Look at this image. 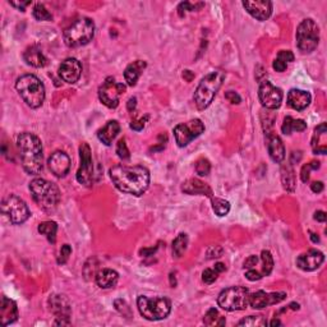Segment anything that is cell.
<instances>
[{"mask_svg": "<svg viewBox=\"0 0 327 327\" xmlns=\"http://www.w3.org/2000/svg\"><path fill=\"white\" fill-rule=\"evenodd\" d=\"M109 174L113 184L128 194H143L150 185V171L147 167L141 165H115L110 169Z\"/></svg>", "mask_w": 327, "mask_h": 327, "instance_id": "1", "label": "cell"}, {"mask_svg": "<svg viewBox=\"0 0 327 327\" xmlns=\"http://www.w3.org/2000/svg\"><path fill=\"white\" fill-rule=\"evenodd\" d=\"M17 147L19 151L22 166L30 175H37L42 170V145L33 133H20L17 137Z\"/></svg>", "mask_w": 327, "mask_h": 327, "instance_id": "2", "label": "cell"}, {"mask_svg": "<svg viewBox=\"0 0 327 327\" xmlns=\"http://www.w3.org/2000/svg\"><path fill=\"white\" fill-rule=\"evenodd\" d=\"M225 79V72L213 71L210 74L205 76L194 91V104L198 110L207 109L211 102L215 99L216 94L220 90Z\"/></svg>", "mask_w": 327, "mask_h": 327, "instance_id": "3", "label": "cell"}, {"mask_svg": "<svg viewBox=\"0 0 327 327\" xmlns=\"http://www.w3.org/2000/svg\"><path fill=\"white\" fill-rule=\"evenodd\" d=\"M15 90L23 101L32 109H37L45 100V86L33 74H25L15 82Z\"/></svg>", "mask_w": 327, "mask_h": 327, "instance_id": "4", "label": "cell"}, {"mask_svg": "<svg viewBox=\"0 0 327 327\" xmlns=\"http://www.w3.org/2000/svg\"><path fill=\"white\" fill-rule=\"evenodd\" d=\"M30 192L35 202L45 211H53L60 202L59 188L46 179H33L30 183Z\"/></svg>", "mask_w": 327, "mask_h": 327, "instance_id": "5", "label": "cell"}, {"mask_svg": "<svg viewBox=\"0 0 327 327\" xmlns=\"http://www.w3.org/2000/svg\"><path fill=\"white\" fill-rule=\"evenodd\" d=\"M95 36V23L90 18L83 17L72 23L63 33L64 42L69 48H79L92 41Z\"/></svg>", "mask_w": 327, "mask_h": 327, "instance_id": "6", "label": "cell"}, {"mask_svg": "<svg viewBox=\"0 0 327 327\" xmlns=\"http://www.w3.org/2000/svg\"><path fill=\"white\" fill-rule=\"evenodd\" d=\"M137 307L141 316L148 321H160L166 318L171 311V302L165 297H145L140 295Z\"/></svg>", "mask_w": 327, "mask_h": 327, "instance_id": "7", "label": "cell"}, {"mask_svg": "<svg viewBox=\"0 0 327 327\" xmlns=\"http://www.w3.org/2000/svg\"><path fill=\"white\" fill-rule=\"evenodd\" d=\"M249 290L244 287H230L224 289L217 297V304L228 312L244 311L249 306Z\"/></svg>", "mask_w": 327, "mask_h": 327, "instance_id": "8", "label": "cell"}, {"mask_svg": "<svg viewBox=\"0 0 327 327\" xmlns=\"http://www.w3.org/2000/svg\"><path fill=\"white\" fill-rule=\"evenodd\" d=\"M297 46L302 53H312L320 42V28L313 19L308 18L300 22L297 28Z\"/></svg>", "mask_w": 327, "mask_h": 327, "instance_id": "9", "label": "cell"}, {"mask_svg": "<svg viewBox=\"0 0 327 327\" xmlns=\"http://www.w3.org/2000/svg\"><path fill=\"white\" fill-rule=\"evenodd\" d=\"M3 213L9 219V221L14 225H20L30 217L28 206L18 195L9 194L3 200L2 203Z\"/></svg>", "mask_w": 327, "mask_h": 327, "instance_id": "10", "label": "cell"}, {"mask_svg": "<svg viewBox=\"0 0 327 327\" xmlns=\"http://www.w3.org/2000/svg\"><path fill=\"white\" fill-rule=\"evenodd\" d=\"M125 92V84L119 83L113 77H107L99 87V99L105 106L115 109L119 105L120 97Z\"/></svg>", "mask_w": 327, "mask_h": 327, "instance_id": "11", "label": "cell"}, {"mask_svg": "<svg viewBox=\"0 0 327 327\" xmlns=\"http://www.w3.org/2000/svg\"><path fill=\"white\" fill-rule=\"evenodd\" d=\"M205 132V125L200 119H193L187 123H180L174 128V137L179 147H185L194 138Z\"/></svg>", "mask_w": 327, "mask_h": 327, "instance_id": "12", "label": "cell"}, {"mask_svg": "<svg viewBox=\"0 0 327 327\" xmlns=\"http://www.w3.org/2000/svg\"><path fill=\"white\" fill-rule=\"evenodd\" d=\"M79 159L81 165L77 171V180L86 187H91L94 183V163L89 143H82L79 146Z\"/></svg>", "mask_w": 327, "mask_h": 327, "instance_id": "13", "label": "cell"}, {"mask_svg": "<svg viewBox=\"0 0 327 327\" xmlns=\"http://www.w3.org/2000/svg\"><path fill=\"white\" fill-rule=\"evenodd\" d=\"M258 97L261 104L264 105L266 109L275 110L281 105L284 95H282V91L279 87L274 86L271 82L264 81L259 84Z\"/></svg>", "mask_w": 327, "mask_h": 327, "instance_id": "14", "label": "cell"}, {"mask_svg": "<svg viewBox=\"0 0 327 327\" xmlns=\"http://www.w3.org/2000/svg\"><path fill=\"white\" fill-rule=\"evenodd\" d=\"M49 307L51 313L56 317L55 325H69V317H71L72 308L68 298L66 295L53 294L49 298Z\"/></svg>", "mask_w": 327, "mask_h": 327, "instance_id": "15", "label": "cell"}, {"mask_svg": "<svg viewBox=\"0 0 327 327\" xmlns=\"http://www.w3.org/2000/svg\"><path fill=\"white\" fill-rule=\"evenodd\" d=\"M285 298H287V294L282 292L266 293L264 290H258V292L253 293V294H249V306L253 310H262L265 307L282 302Z\"/></svg>", "mask_w": 327, "mask_h": 327, "instance_id": "16", "label": "cell"}, {"mask_svg": "<svg viewBox=\"0 0 327 327\" xmlns=\"http://www.w3.org/2000/svg\"><path fill=\"white\" fill-rule=\"evenodd\" d=\"M82 74V66L77 59L68 58L64 61H61L59 67V76L64 82L69 84H73L78 82Z\"/></svg>", "mask_w": 327, "mask_h": 327, "instance_id": "17", "label": "cell"}, {"mask_svg": "<svg viewBox=\"0 0 327 327\" xmlns=\"http://www.w3.org/2000/svg\"><path fill=\"white\" fill-rule=\"evenodd\" d=\"M48 165L50 171L53 172L55 177L58 178H64L71 170V159L63 151H55L54 154H51V156L49 158Z\"/></svg>", "mask_w": 327, "mask_h": 327, "instance_id": "18", "label": "cell"}, {"mask_svg": "<svg viewBox=\"0 0 327 327\" xmlns=\"http://www.w3.org/2000/svg\"><path fill=\"white\" fill-rule=\"evenodd\" d=\"M325 261V256L321 251L311 249L306 253L300 254L297 258V266L303 271H315Z\"/></svg>", "mask_w": 327, "mask_h": 327, "instance_id": "19", "label": "cell"}, {"mask_svg": "<svg viewBox=\"0 0 327 327\" xmlns=\"http://www.w3.org/2000/svg\"><path fill=\"white\" fill-rule=\"evenodd\" d=\"M244 9L253 18L258 20H266L272 13V3L269 0H256V2H243Z\"/></svg>", "mask_w": 327, "mask_h": 327, "instance_id": "20", "label": "cell"}, {"mask_svg": "<svg viewBox=\"0 0 327 327\" xmlns=\"http://www.w3.org/2000/svg\"><path fill=\"white\" fill-rule=\"evenodd\" d=\"M311 100H312V96H311L310 92L303 91V90L293 89L288 94L287 102L292 109L297 110V112H302V110L307 109L310 106Z\"/></svg>", "mask_w": 327, "mask_h": 327, "instance_id": "21", "label": "cell"}, {"mask_svg": "<svg viewBox=\"0 0 327 327\" xmlns=\"http://www.w3.org/2000/svg\"><path fill=\"white\" fill-rule=\"evenodd\" d=\"M18 318V307L14 300L7 297L2 298L0 304V323L3 326H8L17 321Z\"/></svg>", "mask_w": 327, "mask_h": 327, "instance_id": "22", "label": "cell"}, {"mask_svg": "<svg viewBox=\"0 0 327 327\" xmlns=\"http://www.w3.org/2000/svg\"><path fill=\"white\" fill-rule=\"evenodd\" d=\"M267 148H269V155L274 163H282L285 159V146L282 143L281 138L276 135H267Z\"/></svg>", "mask_w": 327, "mask_h": 327, "instance_id": "23", "label": "cell"}, {"mask_svg": "<svg viewBox=\"0 0 327 327\" xmlns=\"http://www.w3.org/2000/svg\"><path fill=\"white\" fill-rule=\"evenodd\" d=\"M182 190L187 194H201V195H207L208 198L213 197L212 189L210 188V185L203 183L200 179H188L187 182L183 183Z\"/></svg>", "mask_w": 327, "mask_h": 327, "instance_id": "24", "label": "cell"}, {"mask_svg": "<svg viewBox=\"0 0 327 327\" xmlns=\"http://www.w3.org/2000/svg\"><path fill=\"white\" fill-rule=\"evenodd\" d=\"M312 151L315 154H320V155H325L327 152V127L326 123H321L317 128L315 129L312 137Z\"/></svg>", "mask_w": 327, "mask_h": 327, "instance_id": "25", "label": "cell"}, {"mask_svg": "<svg viewBox=\"0 0 327 327\" xmlns=\"http://www.w3.org/2000/svg\"><path fill=\"white\" fill-rule=\"evenodd\" d=\"M120 132V125L117 120H109L101 129L97 132V137L105 146H110Z\"/></svg>", "mask_w": 327, "mask_h": 327, "instance_id": "26", "label": "cell"}, {"mask_svg": "<svg viewBox=\"0 0 327 327\" xmlns=\"http://www.w3.org/2000/svg\"><path fill=\"white\" fill-rule=\"evenodd\" d=\"M23 59H25V61L28 66H32L35 67V68H42V67H45L46 64H48L46 56L43 55L41 49L36 45L30 46V48L25 51Z\"/></svg>", "mask_w": 327, "mask_h": 327, "instance_id": "27", "label": "cell"}, {"mask_svg": "<svg viewBox=\"0 0 327 327\" xmlns=\"http://www.w3.org/2000/svg\"><path fill=\"white\" fill-rule=\"evenodd\" d=\"M146 67H147V64H146L145 60H136L125 68L124 79L128 86L133 87L137 84L138 78H140L142 72L146 69Z\"/></svg>", "mask_w": 327, "mask_h": 327, "instance_id": "28", "label": "cell"}, {"mask_svg": "<svg viewBox=\"0 0 327 327\" xmlns=\"http://www.w3.org/2000/svg\"><path fill=\"white\" fill-rule=\"evenodd\" d=\"M119 280V275L112 269H102L96 274V284L101 289H110L117 285Z\"/></svg>", "mask_w": 327, "mask_h": 327, "instance_id": "29", "label": "cell"}, {"mask_svg": "<svg viewBox=\"0 0 327 327\" xmlns=\"http://www.w3.org/2000/svg\"><path fill=\"white\" fill-rule=\"evenodd\" d=\"M307 128V123L302 119H294L292 117H285L284 123L281 125V130L284 135H292L293 132H303Z\"/></svg>", "mask_w": 327, "mask_h": 327, "instance_id": "30", "label": "cell"}, {"mask_svg": "<svg viewBox=\"0 0 327 327\" xmlns=\"http://www.w3.org/2000/svg\"><path fill=\"white\" fill-rule=\"evenodd\" d=\"M281 180L282 185H284V188L288 192H294L297 182H295V172L290 164L284 165L281 167Z\"/></svg>", "mask_w": 327, "mask_h": 327, "instance_id": "31", "label": "cell"}, {"mask_svg": "<svg viewBox=\"0 0 327 327\" xmlns=\"http://www.w3.org/2000/svg\"><path fill=\"white\" fill-rule=\"evenodd\" d=\"M38 233L42 234L46 236L50 243H55L56 241V231H58V225H56L55 221H43L38 225L37 228Z\"/></svg>", "mask_w": 327, "mask_h": 327, "instance_id": "32", "label": "cell"}, {"mask_svg": "<svg viewBox=\"0 0 327 327\" xmlns=\"http://www.w3.org/2000/svg\"><path fill=\"white\" fill-rule=\"evenodd\" d=\"M187 246H188V236L187 234H179L177 238L172 242V253L177 258L182 257L184 254V252L187 251Z\"/></svg>", "mask_w": 327, "mask_h": 327, "instance_id": "33", "label": "cell"}, {"mask_svg": "<svg viewBox=\"0 0 327 327\" xmlns=\"http://www.w3.org/2000/svg\"><path fill=\"white\" fill-rule=\"evenodd\" d=\"M211 203H212V210L220 217L226 216L229 213V211H230V203L228 201L223 200V198L211 197Z\"/></svg>", "mask_w": 327, "mask_h": 327, "instance_id": "34", "label": "cell"}, {"mask_svg": "<svg viewBox=\"0 0 327 327\" xmlns=\"http://www.w3.org/2000/svg\"><path fill=\"white\" fill-rule=\"evenodd\" d=\"M203 323L207 326H223L225 325V318L220 317L216 308H211L207 311V313L203 317Z\"/></svg>", "mask_w": 327, "mask_h": 327, "instance_id": "35", "label": "cell"}, {"mask_svg": "<svg viewBox=\"0 0 327 327\" xmlns=\"http://www.w3.org/2000/svg\"><path fill=\"white\" fill-rule=\"evenodd\" d=\"M261 262H262V276H269L271 274L272 269H274V259H272L271 252L270 251H262L261 253Z\"/></svg>", "mask_w": 327, "mask_h": 327, "instance_id": "36", "label": "cell"}, {"mask_svg": "<svg viewBox=\"0 0 327 327\" xmlns=\"http://www.w3.org/2000/svg\"><path fill=\"white\" fill-rule=\"evenodd\" d=\"M32 14H33V17H35V19H37V20H51L53 19V15H51V13L49 12V10L45 8V5L41 4V3H38V4H36L35 7H33Z\"/></svg>", "mask_w": 327, "mask_h": 327, "instance_id": "37", "label": "cell"}, {"mask_svg": "<svg viewBox=\"0 0 327 327\" xmlns=\"http://www.w3.org/2000/svg\"><path fill=\"white\" fill-rule=\"evenodd\" d=\"M267 321L261 316H248L239 321L238 326H266Z\"/></svg>", "mask_w": 327, "mask_h": 327, "instance_id": "38", "label": "cell"}, {"mask_svg": "<svg viewBox=\"0 0 327 327\" xmlns=\"http://www.w3.org/2000/svg\"><path fill=\"white\" fill-rule=\"evenodd\" d=\"M195 171L201 177H206V175L210 174L211 171V164L207 159H200V160L195 163Z\"/></svg>", "mask_w": 327, "mask_h": 327, "instance_id": "39", "label": "cell"}, {"mask_svg": "<svg viewBox=\"0 0 327 327\" xmlns=\"http://www.w3.org/2000/svg\"><path fill=\"white\" fill-rule=\"evenodd\" d=\"M320 167V163H316V161H312L310 164H306L304 166L302 167V171H300V178L304 183H307L310 180L311 177V170H317Z\"/></svg>", "mask_w": 327, "mask_h": 327, "instance_id": "40", "label": "cell"}, {"mask_svg": "<svg viewBox=\"0 0 327 327\" xmlns=\"http://www.w3.org/2000/svg\"><path fill=\"white\" fill-rule=\"evenodd\" d=\"M217 275L219 272L216 271L215 269H206L205 271L202 272V280L205 284H212V282H215L216 280H217Z\"/></svg>", "mask_w": 327, "mask_h": 327, "instance_id": "41", "label": "cell"}, {"mask_svg": "<svg viewBox=\"0 0 327 327\" xmlns=\"http://www.w3.org/2000/svg\"><path fill=\"white\" fill-rule=\"evenodd\" d=\"M71 254H72V248L69 244H64V246H61L60 252H59L58 264L59 265L67 264V261L69 259V256H71Z\"/></svg>", "mask_w": 327, "mask_h": 327, "instance_id": "42", "label": "cell"}, {"mask_svg": "<svg viewBox=\"0 0 327 327\" xmlns=\"http://www.w3.org/2000/svg\"><path fill=\"white\" fill-rule=\"evenodd\" d=\"M117 154L122 160H127V159H129L130 154L127 147V143H125V140H120L119 142L117 143Z\"/></svg>", "mask_w": 327, "mask_h": 327, "instance_id": "43", "label": "cell"}, {"mask_svg": "<svg viewBox=\"0 0 327 327\" xmlns=\"http://www.w3.org/2000/svg\"><path fill=\"white\" fill-rule=\"evenodd\" d=\"M114 306H115V308H117V310L119 311V312L122 313L123 316H125V317H130V316H132V311H130L129 306H128L127 303H125L123 299L115 300Z\"/></svg>", "mask_w": 327, "mask_h": 327, "instance_id": "44", "label": "cell"}, {"mask_svg": "<svg viewBox=\"0 0 327 327\" xmlns=\"http://www.w3.org/2000/svg\"><path fill=\"white\" fill-rule=\"evenodd\" d=\"M203 3H197V4H190V3L185 2V3H180L179 7H178V13L179 15H182L183 10H189V12H194L197 10V8H202L203 7Z\"/></svg>", "mask_w": 327, "mask_h": 327, "instance_id": "45", "label": "cell"}, {"mask_svg": "<svg viewBox=\"0 0 327 327\" xmlns=\"http://www.w3.org/2000/svg\"><path fill=\"white\" fill-rule=\"evenodd\" d=\"M225 99L228 100V101L230 102V104H233V105H238V104H241V102H242V97L239 96V95L236 94L235 91H228V92H226Z\"/></svg>", "mask_w": 327, "mask_h": 327, "instance_id": "46", "label": "cell"}, {"mask_svg": "<svg viewBox=\"0 0 327 327\" xmlns=\"http://www.w3.org/2000/svg\"><path fill=\"white\" fill-rule=\"evenodd\" d=\"M277 58L281 59L282 61H285V63H290V61L294 60V54L292 53L290 50H281L279 51V54H277Z\"/></svg>", "mask_w": 327, "mask_h": 327, "instance_id": "47", "label": "cell"}, {"mask_svg": "<svg viewBox=\"0 0 327 327\" xmlns=\"http://www.w3.org/2000/svg\"><path fill=\"white\" fill-rule=\"evenodd\" d=\"M223 253H224V249L221 248V247L215 246V247H212V248L208 249L207 258H210V259L211 258H219V257L223 256Z\"/></svg>", "mask_w": 327, "mask_h": 327, "instance_id": "48", "label": "cell"}, {"mask_svg": "<svg viewBox=\"0 0 327 327\" xmlns=\"http://www.w3.org/2000/svg\"><path fill=\"white\" fill-rule=\"evenodd\" d=\"M147 119H148V117H145V119H143V118H141L140 120H133V122L130 123V128L135 130H142L143 128H145L146 120Z\"/></svg>", "mask_w": 327, "mask_h": 327, "instance_id": "49", "label": "cell"}, {"mask_svg": "<svg viewBox=\"0 0 327 327\" xmlns=\"http://www.w3.org/2000/svg\"><path fill=\"white\" fill-rule=\"evenodd\" d=\"M258 257L257 256H249L248 258L246 259V261H244V269H247V270H249V269H253L254 266H257V264H258Z\"/></svg>", "mask_w": 327, "mask_h": 327, "instance_id": "50", "label": "cell"}, {"mask_svg": "<svg viewBox=\"0 0 327 327\" xmlns=\"http://www.w3.org/2000/svg\"><path fill=\"white\" fill-rule=\"evenodd\" d=\"M272 67H274V69H275V71H276V72H279V73H282V72H284L285 69H287L288 64L285 63V61H282L281 59L276 58V59H275L274 64H272Z\"/></svg>", "mask_w": 327, "mask_h": 327, "instance_id": "51", "label": "cell"}, {"mask_svg": "<svg viewBox=\"0 0 327 327\" xmlns=\"http://www.w3.org/2000/svg\"><path fill=\"white\" fill-rule=\"evenodd\" d=\"M9 4L12 5V7L17 8L20 12H25L26 7H28V5L31 4V2H9Z\"/></svg>", "mask_w": 327, "mask_h": 327, "instance_id": "52", "label": "cell"}, {"mask_svg": "<svg viewBox=\"0 0 327 327\" xmlns=\"http://www.w3.org/2000/svg\"><path fill=\"white\" fill-rule=\"evenodd\" d=\"M311 189H312V192H315V193H321L323 190V183L322 182H313L312 184H311Z\"/></svg>", "mask_w": 327, "mask_h": 327, "instance_id": "53", "label": "cell"}, {"mask_svg": "<svg viewBox=\"0 0 327 327\" xmlns=\"http://www.w3.org/2000/svg\"><path fill=\"white\" fill-rule=\"evenodd\" d=\"M327 219V215L325 211H316L315 212V220L320 221V223H325Z\"/></svg>", "mask_w": 327, "mask_h": 327, "instance_id": "54", "label": "cell"}, {"mask_svg": "<svg viewBox=\"0 0 327 327\" xmlns=\"http://www.w3.org/2000/svg\"><path fill=\"white\" fill-rule=\"evenodd\" d=\"M136 106H137V99H136V97H132V99H129V101H128L127 104L128 112H133V110L136 109Z\"/></svg>", "mask_w": 327, "mask_h": 327, "instance_id": "55", "label": "cell"}, {"mask_svg": "<svg viewBox=\"0 0 327 327\" xmlns=\"http://www.w3.org/2000/svg\"><path fill=\"white\" fill-rule=\"evenodd\" d=\"M183 78H184L187 82H192V79L194 78V74H193L190 71H184V73H183Z\"/></svg>", "mask_w": 327, "mask_h": 327, "instance_id": "56", "label": "cell"}, {"mask_svg": "<svg viewBox=\"0 0 327 327\" xmlns=\"http://www.w3.org/2000/svg\"><path fill=\"white\" fill-rule=\"evenodd\" d=\"M156 248H150V249H142L141 251V254H143V256H152V253H155Z\"/></svg>", "mask_w": 327, "mask_h": 327, "instance_id": "57", "label": "cell"}, {"mask_svg": "<svg viewBox=\"0 0 327 327\" xmlns=\"http://www.w3.org/2000/svg\"><path fill=\"white\" fill-rule=\"evenodd\" d=\"M215 270H216V271L219 272V274H221V272L225 271L226 267H225V265H224V264H220V262H219V264H216V265H215Z\"/></svg>", "mask_w": 327, "mask_h": 327, "instance_id": "58", "label": "cell"}, {"mask_svg": "<svg viewBox=\"0 0 327 327\" xmlns=\"http://www.w3.org/2000/svg\"><path fill=\"white\" fill-rule=\"evenodd\" d=\"M311 241L313 242V243H318V242H320V238H318L317 235H316L315 233H312V231H311Z\"/></svg>", "mask_w": 327, "mask_h": 327, "instance_id": "59", "label": "cell"}, {"mask_svg": "<svg viewBox=\"0 0 327 327\" xmlns=\"http://www.w3.org/2000/svg\"><path fill=\"white\" fill-rule=\"evenodd\" d=\"M270 325H271V326H281L282 323L280 322L279 320H272L271 322H270Z\"/></svg>", "mask_w": 327, "mask_h": 327, "instance_id": "60", "label": "cell"}]
</instances>
